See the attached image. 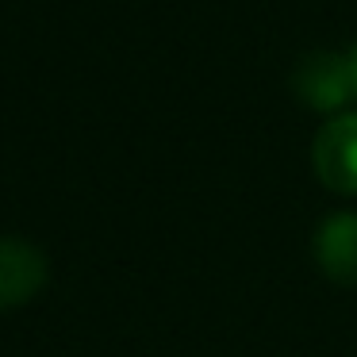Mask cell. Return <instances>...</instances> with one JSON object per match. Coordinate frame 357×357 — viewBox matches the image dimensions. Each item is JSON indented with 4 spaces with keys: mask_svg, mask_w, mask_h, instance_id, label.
I'll use <instances>...</instances> for the list:
<instances>
[{
    "mask_svg": "<svg viewBox=\"0 0 357 357\" xmlns=\"http://www.w3.org/2000/svg\"><path fill=\"white\" fill-rule=\"evenodd\" d=\"M292 89L303 96V104L334 112L354 96V66L338 50H307L292 70Z\"/></svg>",
    "mask_w": 357,
    "mask_h": 357,
    "instance_id": "cell-1",
    "label": "cell"
},
{
    "mask_svg": "<svg viewBox=\"0 0 357 357\" xmlns=\"http://www.w3.org/2000/svg\"><path fill=\"white\" fill-rule=\"evenodd\" d=\"M315 173L326 188L349 196L357 192V112H342L315 135Z\"/></svg>",
    "mask_w": 357,
    "mask_h": 357,
    "instance_id": "cell-2",
    "label": "cell"
},
{
    "mask_svg": "<svg viewBox=\"0 0 357 357\" xmlns=\"http://www.w3.org/2000/svg\"><path fill=\"white\" fill-rule=\"evenodd\" d=\"M47 284V257L27 238H0V311L27 303Z\"/></svg>",
    "mask_w": 357,
    "mask_h": 357,
    "instance_id": "cell-3",
    "label": "cell"
},
{
    "mask_svg": "<svg viewBox=\"0 0 357 357\" xmlns=\"http://www.w3.org/2000/svg\"><path fill=\"white\" fill-rule=\"evenodd\" d=\"M319 269L338 284H357V215L342 211L331 215L315 234Z\"/></svg>",
    "mask_w": 357,
    "mask_h": 357,
    "instance_id": "cell-4",
    "label": "cell"
},
{
    "mask_svg": "<svg viewBox=\"0 0 357 357\" xmlns=\"http://www.w3.org/2000/svg\"><path fill=\"white\" fill-rule=\"evenodd\" d=\"M349 66H354V93H357V47H354V54H349Z\"/></svg>",
    "mask_w": 357,
    "mask_h": 357,
    "instance_id": "cell-5",
    "label": "cell"
}]
</instances>
